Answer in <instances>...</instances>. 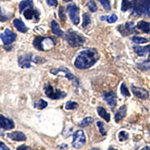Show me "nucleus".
<instances>
[{"instance_id": "f257e3e1", "label": "nucleus", "mask_w": 150, "mask_h": 150, "mask_svg": "<svg viewBox=\"0 0 150 150\" xmlns=\"http://www.w3.org/2000/svg\"><path fill=\"white\" fill-rule=\"evenodd\" d=\"M100 59V54L94 48H88L81 51L77 54L75 67L78 69H88L94 66L95 63Z\"/></svg>"}, {"instance_id": "f03ea898", "label": "nucleus", "mask_w": 150, "mask_h": 150, "mask_svg": "<svg viewBox=\"0 0 150 150\" xmlns=\"http://www.w3.org/2000/svg\"><path fill=\"white\" fill-rule=\"evenodd\" d=\"M54 41L52 38L48 37H42V36H37L33 40V46L39 50V51H45V50H50L54 46Z\"/></svg>"}, {"instance_id": "7ed1b4c3", "label": "nucleus", "mask_w": 150, "mask_h": 150, "mask_svg": "<svg viewBox=\"0 0 150 150\" xmlns=\"http://www.w3.org/2000/svg\"><path fill=\"white\" fill-rule=\"evenodd\" d=\"M64 38H66L67 42H68V44L72 47H78L81 46V45L85 42V38L80 35L79 33L74 31V30H67L66 35H64Z\"/></svg>"}, {"instance_id": "20e7f679", "label": "nucleus", "mask_w": 150, "mask_h": 150, "mask_svg": "<svg viewBox=\"0 0 150 150\" xmlns=\"http://www.w3.org/2000/svg\"><path fill=\"white\" fill-rule=\"evenodd\" d=\"M43 59H41L39 56H34L32 54H28L25 55H21L18 57V66L22 68H30L31 67V62L35 64H39L40 62H43Z\"/></svg>"}, {"instance_id": "39448f33", "label": "nucleus", "mask_w": 150, "mask_h": 150, "mask_svg": "<svg viewBox=\"0 0 150 150\" xmlns=\"http://www.w3.org/2000/svg\"><path fill=\"white\" fill-rule=\"evenodd\" d=\"M44 92L45 95H46L48 98L52 100H59V99H63L67 96V93L64 92V91H61L59 89H55L53 88V86H51L50 84H46L44 87Z\"/></svg>"}, {"instance_id": "423d86ee", "label": "nucleus", "mask_w": 150, "mask_h": 150, "mask_svg": "<svg viewBox=\"0 0 150 150\" xmlns=\"http://www.w3.org/2000/svg\"><path fill=\"white\" fill-rule=\"evenodd\" d=\"M67 10L72 22L75 25L79 23V8L75 4H69L67 6Z\"/></svg>"}, {"instance_id": "0eeeda50", "label": "nucleus", "mask_w": 150, "mask_h": 150, "mask_svg": "<svg viewBox=\"0 0 150 150\" xmlns=\"http://www.w3.org/2000/svg\"><path fill=\"white\" fill-rule=\"evenodd\" d=\"M86 144V135L82 130H78L73 134V142L72 145L75 148H81Z\"/></svg>"}, {"instance_id": "6e6552de", "label": "nucleus", "mask_w": 150, "mask_h": 150, "mask_svg": "<svg viewBox=\"0 0 150 150\" xmlns=\"http://www.w3.org/2000/svg\"><path fill=\"white\" fill-rule=\"evenodd\" d=\"M51 73L54 74V75L63 74V75H64V76H66L68 78V80L72 81L74 84L76 85V86H77L78 84H79V82H78V80L76 79V77L73 74H71V72H70V71L67 67H59V68H56V69H52L51 70Z\"/></svg>"}, {"instance_id": "1a4fd4ad", "label": "nucleus", "mask_w": 150, "mask_h": 150, "mask_svg": "<svg viewBox=\"0 0 150 150\" xmlns=\"http://www.w3.org/2000/svg\"><path fill=\"white\" fill-rule=\"evenodd\" d=\"M16 38H17V34L14 33V32H13L12 30H10L9 29L5 30V31L3 32V33L0 34V39L2 40V42L5 45L12 43L16 40Z\"/></svg>"}, {"instance_id": "9d476101", "label": "nucleus", "mask_w": 150, "mask_h": 150, "mask_svg": "<svg viewBox=\"0 0 150 150\" xmlns=\"http://www.w3.org/2000/svg\"><path fill=\"white\" fill-rule=\"evenodd\" d=\"M102 97H103V100L108 103V105L112 109H113L116 106V104H117V96H116L115 92H113V91L104 92Z\"/></svg>"}, {"instance_id": "9b49d317", "label": "nucleus", "mask_w": 150, "mask_h": 150, "mask_svg": "<svg viewBox=\"0 0 150 150\" xmlns=\"http://www.w3.org/2000/svg\"><path fill=\"white\" fill-rule=\"evenodd\" d=\"M134 29H135V26H134V23L133 21L126 22L125 25H121L118 27V30L123 36H127L129 34L133 33V32L134 31Z\"/></svg>"}, {"instance_id": "f8f14e48", "label": "nucleus", "mask_w": 150, "mask_h": 150, "mask_svg": "<svg viewBox=\"0 0 150 150\" xmlns=\"http://www.w3.org/2000/svg\"><path fill=\"white\" fill-rule=\"evenodd\" d=\"M14 127H15L14 122L0 114V129L10 130V129H13Z\"/></svg>"}, {"instance_id": "ddd939ff", "label": "nucleus", "mask_w": 150, "mask_h": 150, "mask_svg": "<svg viewBox=\"0 0 150 150\" xmlns=\"http://www.w3.org/2000/svg\"><path fill=\"white\" fill-rule=\"evenodd\" d=\"M134 51L138 56H145V55L148 54L149 57L147 58L146 63L150 62V45H147V46H144V47L143 46H134Z\"/></svg>"}, {"instance_id": "4468645a", "label": "nucleus", "mask_w": 150, "mask_h": 150, "mask_svg": "<svg viewBox=\"0 0 150 150\" xmlns=\"http://www.w3.org/2000/svg\"><path fill=\"white\" fill-rule=\"evenodd\" d=\"M132 91L135 97L139 98L141 100H146L148 99L149 97V93L148 91L146 90L145 88H138V87H135V86H132Z\"/></svg>"}, {"instance_id": "2eb2a0df", "label": "nucleus", "mask_w": 150, "mask_h": 150, "mask_svg": "<svg viewBox=\"0 0 150 150\" xmlns=\"http://www.w3.org/2000/svg\"><path fill=\"white\" fill-rule=\"evenodd\" d=\"M23 14L26 19H32L33 18H35V21H38L39 18H40V13H39V11L33 9L32 8L26 9Z\"/></svg>"}, {"instance_id": "dca6fc26", "label": "nucleus", "mask_w": 150, "mask_h": 150, "mask_svg": "<svg viewBox=\"0 0 150 150\" xmlns=\"http://www.w3.org/2000/svg\"><path fill=\"white\" fill-rule=\"evenodd\" d=\"M126 112H127L126 105L122 106L118 110H117V112L115 113V116H114L115 122H119L121 120H122L123 118H125V115H126Z\"/></svg>"}, {"instance_id": "f3484780", "label": "nucleus", "mask_w": 150, "mask_h": 150, "mask_svg": "<svg viewBox=\"0 0 150 150\" xmlns=\"http://www.w3.org/2000/svg\"><path fill=\"white\" fill-rule=\"evenodd\" d=\"M8 136L14 141H25L26 140V135L22 132H12L8 134Z\"/></svg>"}, {"instance_id": "a211bd4d", "label": "nucleus", "mask_w": 150, "mask_h": 150, "mask_svg": "<svg viewBox=\"0 0 150 150\" xmlns=\"http://www.w3.org/2000/svg\"><path fill=\"white\" fill-rule=\"evenodd\" d=\"M13 24H14L15 28L18 31L22 32V33H25V32L28 31V28L26 27V25L24 24V22L21 21V18H16V19H14V21H13Z\"/></svg>"}, {"instance_id": "6ab92c4d", "label": "nucleus", "mask_w": 150, "mask_h": 150, "mask_svg": "<svg viewBox=\"0 0 150 150\" xmlns=\"http://www.w3.org/2000/svg\"><path fill=\"white\" fill-rule=\"evenodd\" d=\"M33 6V1L32 0H22L18 5V10L21 13H22L24 10L30 8Z\"/></svg>"}, {"instance_id": "aec40b11", "label": "nucleus", "mask_w": 150, "mask_h": 150, "mask_svg": "<svg viewBox=\"0 0 150 150\" xmlns=\"http://www.w3.org/2000/svg\"><path fill=\"white\" fill-rule=\"evenodd\" d=\"M51 27H52V31L54 35H56L57 37H62L64 35V32L62 31V30L59 27V24H58L55 21H53L51 23Z\"/></svg>"}, {"instance_id": "412c9836", "label": "nucleus", "mask_w": 150, "mask_h": 150, "mask_svg": "<svg viewBox=\"0 0 150 150\" xmlns=\"http://www.w3.org/2000/svg\"><path fill=\"white\" fill-rule=\"evenodd\" d=\"M136 27H137L138 30L145 32V33H150V23H148L147 21H140L136 25Z\"/></svg>"}, {"instance_id": "4be33fe9", "label": "nucleus", "mask_w": 150, "mask_h": 150, "mask_svg": "<svg viewBox=\"0 0 150 150\" xmlns=\"http://www.w3.org/2000/svg\"><path fill=\"white\" fill-rule=\"evenodd\" d=\"M97 110H98V113H99V115L101 117V118H103L104 120H105L106 122H109L110 121V113H108V112L103 107H98Z\"/></svg>"}, {"instance_id": "5701e85b", "label": "nucleus", "mask_w": 150, "mask_h": 150, "mask_svg": "<svg viewBox=\"0 0 150 150\" xmlns=\"http://www.w3.org/2000/svg\"><path fill=\"white\" fill-rule=\"evenodd\" d=\"M101 21H106L108 23H114L117 21V19H118V17H117L115 14H112L110 16H102L100 18Z\"/></svg>"}, {"instance_id": "b1692460", "label": "nucleus", "mask_w": 150, "mask_h": 150, "mask_svg": "<svg viewBox=\"0 0 150 150\" xmlns=\"http://www.w3.org/2000/svg\"><path fill=\"white\" fill-rule=\"evenodd\" d=\"M132 41L134 42V43H137V44H142V43H146L149 40L146 38H144V37H140V36H134L132 38Z\"/></svg>"}, {"instance_id": "393cba45", "label": "nucleus", "mask_w": 150, "mask_h": 150, "mask_svg": "<svg viewBox=\"0 0 150 150\" xmlns=\"http://www.w3.org/2000/svg\"><path fill=\"white\" fill-rule=\"evenodd\" d=\"M47 105H48V103L45 100H37L34 103V107L37 108V109H40V110H42L44 108H46Z\"/></svg>"}, {"instance_id": "a878e982", "label": "nucleus", "mask_w": 150, "mask_h": 150, "mask_svg": "<svg viewBox=\"0 0 150 150\" xmlns=\"http://www.w3.org/2000/svg\"><path fill=\"white\" fill-rule=\"evenodd\" d=\"M93 122V118H91V117H87V118H85L81 121V122L79 123V126L80 127H86V126H88L89 125Z\"/></svg>"}, {"instance_id": "bb28decb", "label": "nucleus", "mask_w": 150, "mask_h": 150, "mask_svg": "<svg viewBox=\"0 0 150 150\" xmlns=\"http://www.w3.org/2000/svg\"><path fill=\"white\" fill-rule=\"evenodd\" d=\"M87 6L91 12H96L97 9H98V6H97L96 3L93 1V0H88V3H87Z\"/></svg>"}, {"instance_id": "cd10ccee", "label": "nucleus", "mask_w": 150, "mask_h": 150, "mask_svg": "<svg viewBox=\"0 0 150 150\" xmlns=\"http://www.w3.org/2000/svg\"><path fill=\"white\" fill-rule=\"evenodd\" d=\"M91 19H90V16L88 14V13H84L83 15V23H82V27L86 28L87 26L90 23Z\"/></svg>"}, {"instance_id": "c85d7f7f", "label": "nucleus", "mask_w": 150, "mask_h": 150, "mask_svg": "<svg viewBox=\"0 0 150 150\" xmlns=\"http://www.w3.org/2000/svg\"><path fill=\"white\" fill-rule=\"evenodd\" d=\"M129 8H131V2L129 0H122V11H127Z\"/></svg>"}, {"instance_id": "c756f323", "label": "nucleus", "mask_w": 150, "mask_h": 150, "mask_svg": "<svg viewBox=\"0 0 150 150\" xmlns=\"http://www.w3.org/2000/svg\"><path fill=\"white\" fill-rule=\"evenodd\" d=\"M98 1H100L101 3L102 6H103L105 10L110 11V8H112V6H110V0H98Z\"/></svg>"}, {"instance_id": "7c9ffc66", "label": "nucleus", "mask_w": 150, "mask_h": 150, "mask_svg": "<svg viewBox=\"0 0 150 150\" xmlns=\"http://www.w3.org/2000/svg\"><path fill=\"white\" fill-rule=\"evenodd\" d=\"M121 93L123 96H125V97H129L130 96V92H129V90H128V88L126 87L125 83H122L121 85Z\"/></svg>"}, {"instance_id": "2f4dec72", "label": "nucleus", "mask_w": 150, "mask_h": 150, "mask_svg": "<svg viewBox=\"0 0 150 150\" xmlns=\"http://www.w3.org/2000/svg\"><path fill=\"white\" fill-rule=\"evenodd\" d=\"M78 107V104L75 101H68L66 104V109L67 110H75Z\"/></svg>"}, {"instance_id": "473e14b6", "label": "nucleus", "mask_w": 150, "mask_h": 150, "mask_svg": "<svg viewBox=\"0 0 150 150\" xmlns=\"http://www.w3.org/2000/svg\"><path fill=\"white\" fill-rule=\"evenodd\" d=\"M118 137H119V140L122 142V141H125V140L128 139L129 134H128V133L125 132V131H121V132L119 133V134H118Z\"/></svg>"}, {"instance_id": "72a5a7b5", "label": "nucleus", "mask_w": 150, "mask_h": 150, "mask_svg": "<svg viewBox=\"0 0 150 150\" xmlns=\"http://www.w3.org/2000/svg\"><path fill=\"white\" fill-rule=\"evenodd\" d=\"M97 125L98 127H99V130H100V132L102 135H106V131H105V129H104V125H103V122H97Z\"/></svg>"}, {"instance_id": "f704fd0d", "label": "nucleus", "mask_w": 150, "mask_h": 150, "mask_svg": "<svg viewBox=\"0 0 150 150\" xmlns=\"http://www.w3.org/2000/svg\"><path fill=\"white\" fill-rule=\"evenodd\" d=\"M59 17H60V19L62 21V22H64V21H66V15H64V8H62V6L59 8Z\"/></svg>"}, {"instance_id": "c9c22d12", "label": "nucleus", "mask_w": 150, "mask_h": 150, "mask_svg": "<svg viewBox=\"0 0 150 150\" xmlns=\"http://www.w3.org/2000/svg\"><path fill=\"white\" fill-rule=\"evenodd\" d=\"M146 16L150 18V0H146Z\"/></svg>"}, {"instance_id": "e433bc0d", "label": "nucleus", "mask_w": 150, "mask_h": 150, "mask_svg": "<svg viewBox=\"0 0 150 150\" xmlns=\"http://www.w3.org/2000/svg\"><path fill=\"white\" fill-rule=\"evenodd\" d=\"M46 2H47V4H48L49 6H57V4H58L57 0H46Z\"/></svg>"}, {"instance_id": "4c0bfd02", "label": "nucleus", "mask_w": 150, "mask_h": 150, "mask_svg": "<svg viewBox=\"0 0 150 150\" xmlns=\"http://www.w3.org/2000/svg\"><path fill=\"white\" fill-rule=\"evenodd\" d=\"M0 150H10L8 146H6L4 143L0 142Z\"/></svg>"}, {"instance_id": "58836bf2", "label": "nucleus", "mask_w": 150, "mask_h": 150, "mask_svg": "<svg viewBox=\"0 0 150 150\" xmlns=\"http://www.w3.org/2000/svg\"><path fill=\"white\" fill-rule=\"evenodd\" d=\"M17 150H31V148H30L27 146H21L17 148Z\"/></svg>"}, {"instance_id": "ea45409f", "label": "nucleus", "mask_w": 150, "mask_h": 150, "mask_svg": "<svg viewBox=\"0 0 150 150\" xmlns=\"http://www.w3.org/2000/svg\"><path fill=\"white\" fill-rule=\"evenodd\" d=\"M6 19H8V18H6L4 15H2V13H1V8H0V21H6Z\"/></svg>"}, {"instance_id": "a19ab883", "label": "nucleus", "mask_w": 150, "mask_h": 150, "mask_svg": "<svg viewBox=\"0 0 150 150\" xmlns=\"http://www.w3.org/2000/svg\"><path fill=\"white\" fill-rule=\"evenodd\" d=\"M141 150H150V147L149 146H145V147H143Z\"/></svg>"}, {"instance_id": "79ce46f5", "label": "nucleus", "mask_w": 150, "mask_h": 150, "mask_svg": "<svg viewBox=\"0 0 150 150\" xmlns=\"http://www.w3.org/2000/svg\"><path fill=\"white\" fill-rule=\"evenodd\" d=\"M108 150H117V149H115V148H113V147L110 146V147H109V149H108Z\"/></svg>"}, {"instance_id": "37998d69", "label": "nucleus", "mask_w": 150, "mask_h": 150, "mask_svg": "<svg viewBox=\"0 0 150 150\" xmlns=\"http://www.w3.org/2000/svg\"><path fill=\"white\" fill-rule=\"evenodd\" d=\"M63 1H64V2H70V1H72V0H63Z\"/></svg>"}, {"instance_id": "c03bdc74", "label": "nucleus", "mask_w": 150, "mask_h": 150, "mask_svg": "<svg viewBox=\"0 0 150 150\" xmlns=\"http://www.w3.org/2000/svg\"><path fill=\"white\" fill-rule=\"evenodd\" d=\"M90 150H100L99 148H93V149H90Z\"/></svg>"}, {"instance_id": "a18cd8bd", "label": "nucleus", "mask_w": 150, "mask_h": 150, "mask_svg": "<svg viewBox=\"0 0 150 150\" xmlns=\"http://www.w3.org/2000/svg\"><path fill=\"white\" fill-rule=\"evenodd\" d=\"M0 135H4V134H2V133H0Z\"/></svg>"}]
</instances>
